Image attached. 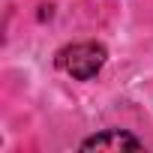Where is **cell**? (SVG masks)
Returning <instances> with one entry per match:
<instances>
[{"instance_id":"1","label":"cell","mask_w":153,"mask_h":153,"mask_svg":"<svg viewBox=\"0 0 153 153\" xmlns=\"http://www.w3.org/2000/svg\"><path fill=\"white\" fill-rule=\"evenodd\" d=\"M105 60H108V51L102 42H72V45H63L54 57L57 69L78 81H90L105 66Z\"/></svg>"},{"instance_id":"2","label":"cell","mask_w":153,"mask_h":153,"mask_svg":"<svg viewBox=\"0 0 153 153\" xmlns=\"http://www.w3.org/2000/svg\"><path fill=\"white\" fill-rule=\"evenodd\" d=\"M144 144L129 135L126 129H105L87 141H81V150H141Z\"/></svg>"}]
</instances>
